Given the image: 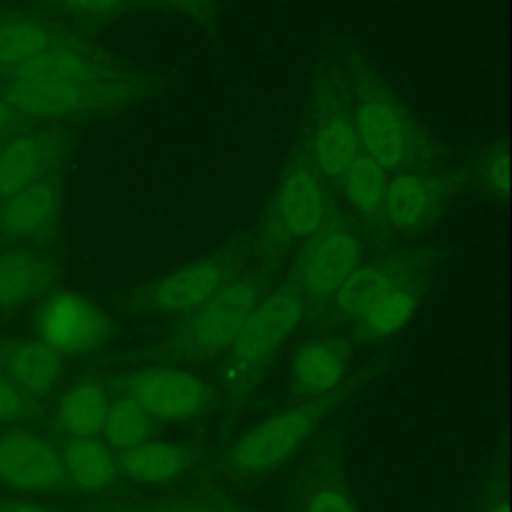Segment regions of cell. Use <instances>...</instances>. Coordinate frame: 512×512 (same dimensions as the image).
Instances as JSON below:
<instances>
[{"label": "cell", "mask_w": 512, "mask_h": 512, "mask_svg": "<svg viewBox=\"0 0 512 512\" xmlns=\"http://www.w3.org/2000/svg\"><path fill=\"white\" fill-rule=\"evenodd\" d=\"M340 64L348 90L360 152L390 174L434 168L440 160L436 138L418 122L392 86L362 56L344 54Z\"/></svg>", "instance_id": "obj_1"}, {"label": "cell", "mask_w": 512, "mask_h": 512, "mask_svg": "<svg viewBox=\"0 0 512 512\" xmlns=\"http://www.w3.org/2000/svg\"><path fill=\"white\" fill-rule=\"evenodd\" d=\"M334 220V208L324 178L306 152L294 154L282 172L262 222L268 250L306 242Z\"/></svg>", "instance_id": "obj_2"}, {"label": "cell", "mask_w": 512, "mask_h": 512, "mask_svg": "<svg viewBox=\"0 0 512 512\" xmlns=\"http://www.w3.org/2000/svg\"><path fill=\"white\" fill-rule=\"evenodd\" d=\"M304 152L322 178L338 180L360 154L348 90L340 66L324 64L310 96Z\"/></svg>", "instance_id": "obj_3"}, {"label": "cell", "mask_w": 512, "mask_h": 512, "mask_svg": "<svg viewBox=\"0 0 512 512\" xmlns=\"http://www.w3.org/2000/svg\"><path fill=\"white\" fill-rule=\"evenodd\" d=\"M304 318V298L290 286L262 296L244 320L224 362L232 386L250 382L296 332Z\"/></svg>", "instance_id": "obj_4"}, {"label": "cell", "mask_w": 512, "mask_h": 512, "mask_svg": "<svg viewBox=\"0 0 512 512\" xmlns=\"http://www.w3.org/2000/svg\"><path fill=\"white\" fill-rule=\"evenodd\" d=\"M262 288L252 278H234L204 304L190 310L174 342L194 358H214L230 350L244 320L260 302Z\"/></svg>", "instance_id": "obj_5"}, {"label": "cell", "mask_w": 512, "mask_h": 512, "mask_svg": "<svg viewBox=\"0 0 512 512\" xmlns=\"http://www.w3.org/2000/svg\"><path fill=\"white\" fill-rule=\"evenodd\" d=\"M360 236L336 218L304 242L292 268V288L302 298H332L342 282L362 264Z\"/></svg>", "instance_id": "obj_6"}, {"label": "cell", "mask_w": 512, "mask_h": 512, "mask_svg": "<svg viewBox=\"0 0 512 512\" xmlns=\"http://www.w3.org/2000/svg\"><path fill=\"white\" fill-rule=\"evenodd\" d=\"M34 328L60 356L90 354L112 334L110 318L92 300L70 290H52L40 300Z\"/></svg>", "instance_id": "obj_7"}, {"label": "cell", "mask_w": 512, "mask_h": 512, "mask_svg": "<svg viewBox=\"0 0 512 512\" xmlns=\"http://www.w3.org/2000/svg\"><path fill=\"white\" fill-rule=\"evenodd\" d=\"M316 414L308 406L270 414L250 428L230 450V464L242 474H264L280 466L310 434Z\"/></svg>", "instance_id": "obj_8"}, {"label": "cell", "mask_w": 512, "mask_h": 512, "mask_svg": "<svg viewBox=\"0 0 512 512\" xmlns=\"http://www.w3.org/2000/svg\"><path fill=\"white\" fill-rule=\"evenodd\" d=\"M452 188V178L436 168L394 172L386 184L380 220L402 234L418 232L442 212Z\"/></svg>", "instance_id": "obj_9"}, {"label": "cell", "mask_w": 512, "mask_h": 512, "mask_svg": "<svg viewBox=\"0 0 512 512\" xmlns=\"http://www.w3.org/2000/svg\"><path fill=\"white\" fill-rule=\"evenodd\" d=\"M126 392L152 418L182 422L208 404L206 384L192 372L170 366L142 368L126 378Z\"/></svg>", "instance_id": "obj_10"}, {"label": "cell", "mask_w": 512, "mask_h": 512, "mask_svg": "<svg viewBox=\"0 0 512 512\" xmlns=\"http://www.w3.org/2000/svg\"><path fill=\"white\" fill-rule=\"evenodd\" d=\"M234 280V262L228 254H212L184 264L154 280L140 300L160 314H182L198 308Z\"/></svg>", "instance_id": "obj_11"}, {"label": "cell", "mask_w": 512, "mask_h": 512, "mask_svg": "<svg viewBox=\"0 0 512 512\" xmlns=\"http://www.w3.org/2000/svg\"><path fill=\"white\" fill-rule=\"evenodd\" d=\"M0 482L22 492L56 490L66 482L62 454L30 430L0 434Z\"/></svg>", "instance_id": "obj_12"}, {"label": "cell", "mask_w": 512, "mask_h": 512, "mask_svg": "<svg viewBox=\"0 0 512 512\" xmlns=\"http://www.w3.org/2000/svg\"><path fill=\"white\" fill-rule=\"evenodd\" d=\"M62 210V188L46 176L0 198V232L14 242H36L52 234Z\"/></svg>", "instance_id": "obj_13"}, {"label": "cell", "mask_w": 512, "mask_h": 512, "mask_svg": "<svg viewBox=\"0 0 512 512\" xmlns=\"http://www.w3.org/2000/svg\"><path fill=\"white\" fill-rule=\"evenodd\" d=\"M66 138L60 132H24L0 146V198L34 184L60 164Z\"/></svg>", "instance_id": "obj_14"}, {"label": "cell", "mask_w": 512, "mask_h": 512, "mask_svg": "<svg viewBox=\"0 0 512 512\" xmlns=\"http://www.w3.org/2000/svg\"><path fill=\"white\" fill-rule=\"evenodd\" d=\"M56 262L34 248L12 246L0 252V310H14L52 292Z\"/></svg>", "instance_id": "obj_15"}, {"label": "cell", "mask_w": 512, "mask_h": 512, "mask_svg": "<svg viewBox=\"0 0 512 512\" xmlns=\"http://www.w3.org/2000/svg\"><path fill=\"white\" fill-rule=\"evenodd\" d=\"M418 268L408 258H388L378 262H362L336 290L334 304L348 318H362L388 290L396 284L416 278Z\"/></svg>", "instance_id": "obj_16"}, {"label": "cell", "mask_w": 512, "mask_h": 512, "mask_svg": "<svg viewBox=\"0 0 512 512\" xmlns=\"http://www.w3.org/2000/svg\"><path fill=\"white\" fill-rule=\"evenodd\" d=\"M0 372L32 398L54 390L62 374V356L40 338L8 342L0 348Z\"/></svg>", "instance_id": "obj_17"}, {"label": "cell", "mask_w": 512, "mask_h": 512, "mask_svg": "<svg viewBox=\"0 0 512 512\" xmlns=\"http://www.w3.org/2000/svg\"><path fill=\"white\" fill-rule=\"evenodd\" d=\"M346 352L334 340H310L292 358V382L300 394H328L346 374Z\"/></svg>", "instance_id": "obj_18"}, {"label": "cell", "mask_w": 512, "mask_h": 512, "mask_svg": "<svg viewBox=\"0 0 512 512\" xmlns=\"http://www.w3.org/2000/svg\"><path fill=\"white\" fill-rule=\"evenodd\" d=\"M110 406L108 392L102 382L82 378L68 386L56 404V424L70 438L96 436L102 432Z\"/></svg>", "instance_id": "obj_19"}, {"label": "cell", "mask_w": 512, "mask_h": 512, "mask_svg": "<svg viewBox=\"0 0 512 512\" xmlns=\"http://www.w3.org/2000/svg\"><path fill=\"white\" fill-rule=\"evenodd\" d=\"M60 454L66 480L82 490L98 492L116 480L118 462L110 446L96 436L70 438Z\"/></svg>", "instance_id": "obj_20"}, {"label": "cell", "mask_w": 512, "mask_h": 512, "mask_svg": "<svg viewBox=\"0 0 512 512\" xmlns=\"http://www.w3.org/2000/svg\"><path fill=\"white\" fill-rule=\"evenodd\" d=\"M192 464L190 452L174 442H142L120 454L118 466L122 472L144 484L170 482L182 476Z\"/></svg>", "instance_id": "obj_21"}, {"label": "cell", "mask_w": 512, "mask_h": 512, "mask_svg": "<svg viewBox=\"0 0 512 512\" xmlns=\"http://www.w3.org/2000/svg\"><path fill=\"white\" fill-rule=\"evenodd\" d=\"M388 178V170H384L376 160L360 152L346 168V172L338 178V182L354 212L370 222H376L382 214Z\"/></svg>", "instance_id": "obj_22"}, {"label": "cell", "mask_w": 512, "mask_h": 512, "mask_svg": "<svg viewBox=\"0 0 512 512\" xmlns=\"http://www.w3.org/2000/svg\"><path fill=\"white\" fill-rule=\"evenodd\" d=\"M68 40V36L54 32L38 20H4L0 26V68H18L20 64Z\"/></svg>", "instance_id": "obj_23"}, {"label": "cell", "mask_w": 512, "mask_h": 512, "mask_svg": "<svg viewBox=\"0 0 512 512\" xmlns=\"http://www.w3.org/2000/svg\"><path fill=\"white\" fill-rule=\"evenodd\" d=\"M416 282L418 276L396 284L362 318H358L362 334L368 338H388L400 332L414 318L418 308Z\"/></svg>", "instance_id": "obj_24"}, {"label": "cell", "mask_w": 512, "mask_h": 512, "mask_svg": "<svg viewBox=\"0 0 512 512\" xmlns=\"http://www.w3.org/2000/svg\"><path fill=\"white\" fill-rule=\"evenodd\" d=\"M152 416L130 396L110 402L102 426L104 442L120 452L130 450L148 440Z\"/></svg>", "instance_id": "obj_25"}, {"label": "cell", "mask_w": 512, "mask_h": 512, "mask_svg": "<svg viewBox=\"0 0 512 512\" xmlns=\"http://www.w3.org/2000/svg\"><path fill=\"white\" fill-rule=\"evenodd\" d=\"M476 180L496 200L508 194V152L504 144H492L476 162Z\"/></svg>", "instance_id": "obj_26"}, {"label": "cell", "mask_w": 512, "mask_h": 512, "mask_svg": "<svg viewBox=\"0 0 512 512\" xmlns=\"http://www.w3.org/2000/svg\"><path fill=\"white\" fill-rule=\"evenodd\" d=\"M140 4L160 8L172 16L184 18L204 28L218 26L222 20L220 0H140Z\"/></svg>", "instance_id": "obj_27"}, {"label": "cell", "mask_w": 512, "mask_h": 512, "mask_svg": "<svg viewBox=\"0 0 512 512\" xmlns=\"http://www.w3.org/2000/svg\"><path fill=\"white\" fill-rule=\"evenodd\" d=\"M64 12L82 18V20H114L120 18L134 8H140V0H52Z\"/></svg>", "instance_id": "obj_28"}, {"label": "cell", "mask_w": 512, "mask_h": 512, "mask_svg": "<svg viewBox=\"0 0 512 512\" xmlns=\"http://www.w3.org/2000/svg\"><path fill=\"white\" fill-rule=\"evenodd\" d=\"M34 410V398L0 372V424L30 418Z\"/></svg>", "instance_id": "obj_29"}, {"label": "cell", "mask_w": 512, "mask_h": 512, "mask_svg": "<svg viewBox=\"0 0 512 512\" xmlns=\"http://www.w3.org/2000/svg\"><path fill=\"white\" fill-rule=\"evenodd\" d=\"M304 512H358V510L346 492H342L336 486H324L314 490L308 496L304 504Z\"/></svg>", "instance_id": "obj_30"}, {"label": "cell", "mask_w": 512, "mask_h": 512, "mask_svg": "<svg viewBox=\"0 0 512 512\" xmlns=\"http://www.w3.org/2000/svg\"><path fill=\"white\" fill-rule=\"evenodd\" d=\"M18 118H20V114H18V112L14 110V106L6 100V96L0 98V134L12 130V128L16 126V122H18Z\"/></svg>", "instance_id": "obj_31"}, {"label": "cell", "mask_w": 512, "mask_h": 512, "mask_svg": "<svg viewBox=\"0 0 512 512\" xmlns=\"http://www.w3.org/2000/svg\"><path fill=\"white\" fill-rule=\"evenodd\" d=\"M0 512H54V510L36 502H6L0 506Z\"/></svg>", "instance_id": "obj_32"}, {"label": "cell", "mask_w": 512, "mask_h": 512, "mask_svg": "<svg viewBox=\"0 0 512 512\" xmlns=\"http://www.w3.org/2000/svg\"><path fill=\"white\" fill-rule=\"evenodd\" d=\"M488 512H506V504L504 502H494L490 508H488Z\"/></svg>", "instance_id": "obj_33"}, {"label": "cell", "mask_w": 512, "mask_h": 512, "mask_svg": "<svg viewBox=\"0 0 512 512\" xmlns=\"http://www.w3.org/2000/svg\"><path fill=\"white\" fill-rule=\"evenodd\" d=\"M4 20H6V18H4V16H2V14H0V26H2V24H4Z\"/></svg>", "instance_id": "obj_34"}]
</instances>
